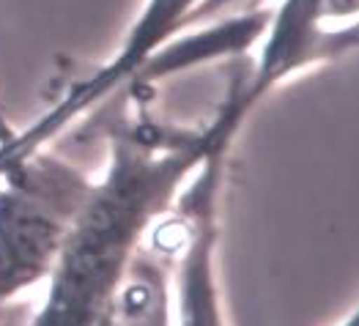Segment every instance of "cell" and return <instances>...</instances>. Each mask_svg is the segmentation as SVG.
Returning a JSON list of instances; mask_svg holds the SVG:
<instances>
[{
	"instance_id": "9",
	"label": "cell",
	"mask_w": 359,
	"mask_h": 326,
	"mask_svg": "<svg viewBox=\"0 0 359 326\" xmlns=\"http://www.w3.org/2000/svg\"><path fill=\"white\" fill-rule=\"evenodd\" d=\"M8 135H11V129L6 126V121H3V116H0V140H3V137H8Z\"/></svg>"
},
{
	"instance_id": "8",
	"label": "cell",
	"mask_w": 359,
	"mask_h": 326,
	"mask_svg": "<svg viewBox=\"0 0 359 326\" xmlns=\"http://www.w3.org/2000/svg\"><path fill=\"white\" fill-rule=\"evenodd\" d=\"M17 307H20V304H14V307H0V326H6V321L11 318V313H14Z\"/></svg>"
},
{
	"instance_id": "4",
	"label": "cell",
	"mask_w": 359,
	"mask_h": 326,
	"mask_svg": "<svg viewBox=\"0 0 359 326\" xmlns=\"http://www.w3.org/2000/svg\"><path fill=\"white\" fill-rule=\"evenodd\" d=\"M231 146L233 140L211 151L165 217L173 233L168 250L176 326H231L219 280V208Z\"/></svg>"
},
{
	"instance_id": "3",
	"label": "cell",
	"mask_w": 359,
	"mask_h": 326,
	"mask_svg": "<svg viewBox=\"0 0 359 326\" xmlns=\"http://www.w3.org/2000/svg\"><path fill=\"white\" fill-rule=\"evenodd\" d=\"M206 6L214 0H143L135 22L126 28L121 47L93 74L66 90L30 126L11 132L0 140V162H11L22 154L47 149L77 121L102 110L113 96L132 90L149 66L159 58L170 41H176L189 25L206 17Z\"/></svg>"
},
{
	"instance_id": "7",
	"label": "cell",
	"mask_w": 359,
	"mask_h": 326,
	"mask_svg": "<svg viewBox=\"0 0 359 326\" xmlns=\"http://www.w3.org/2000/svg\"><path fill=\"white\" fill-rule=\"evenodd\" d=\"M334 326H359V313H357V307L346 315V318H340V324H334Z\"/></svg>"
},
{
	"instance_id": "2",
	"label": "cell",
	"mask_w": 359,
	"mask_h": 326,
	"mask_svg": "<svg viewBox=\"0 0 359 326\" xmlns=\"http://www.w3.org/2000/svg\"><path fill=\"white\" fill-rule=\"evenodd\" d=\"M93 176L53 149L22 154L0 170V307L41 288Z\"/></svg>"
},
{
	"instance_id": "1",
	"label": "cell",
	"mask_w": 359,
	"mask_h": 326,
	"mask_svg": "<svg viewBox=\"0 0 359 326\" xmlns=\"http://www.w3.org/2000/svg\"><path fill=\"white\" fill-rule=\"evenodd\" d=\"M247 116L236 83L203 126H173L121 110L107 162L55 255L28 326H102L118 285L211 151L236 140Z\"/></svg>"
},
{
	"instance_id": "6",
	"label": "cell",
	"mask_w": 359,
	"mask_h": 326,
	"mask_svg": "<svg viewBox=\"0 0 359 326\" xmlns=\"http://www.w3.org/2000/svg\"><path fill=\"white\" fill-rule=\"evenodd\" d=\"M102 326H176L173 324V269L170 250L146 241L126 269Z\"/></svg>"
},
{
	"instance_id": "5",
	"label": "cell",
	"mask_w": 359,
	"mask_h": 326,
	"mask_svg": "<svg viewBox=\"0 0 359 326\" xmlns=\"http://www.w3.org/2000/svg\"><path fill=\"white\" fill-rule=\"evenodd\" d=\"M258 41V60L239 80L241 99L252 113L271 90L357 50V0H277L264 17Z\"/></svg>"
}]
</instances>
